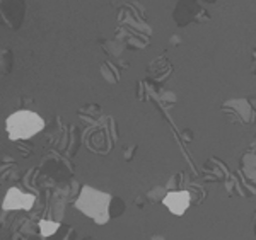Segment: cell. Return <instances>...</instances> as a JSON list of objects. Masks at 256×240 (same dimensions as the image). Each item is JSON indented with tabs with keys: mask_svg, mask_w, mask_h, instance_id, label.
<instances>
[{
	"mask_svg": "<svg viewBox=\"0 0 256 240\" xmlns=\"http://www.w3.org/2000/svg\"><path fill=\"white\" fill-rule=\"evenodd\" d=\"M111 200H113L111 194L98 191V189L89 188V186H84V188L80 189L77 200L74 201V206H76L82 215L89 217L96 225H106V223L111 220V217H110Z\"/></svg>",
	"mask_w": 256,
	"mask_h": 240,
	"instance_id": "1",
	"label": "cell"
},
{
	"mask_svg": "<svg viewBox=\"0 0 256 240\" xmlns=\"http://www.w3.org/2000/svg\"><path fill=\"white\" fill-rule=\"evenodd\" d=\"M44 130V119L32 111L22 109L12 113L6 121V131L10 142L30 140Z\"/></svg>",
	"mask_w": 256,
	"mask_h": 240,
	"instance_id": "2",
	"label": "cell"
},
{
	"mask_svg": "<svg viewBox=\"0 0 256 240\" xmlns=\"http://www.w3.org/2000/svg\"><path fill=\"white\" fill-rule=\"evenodd\" d=\"M172 20L178 27H184L192 22H208L210 15L196 0H180L172 10Z\"/></svg>",
	"mask_w": 256,
	"mask_h": 240,
	"instance_id": "3",
	"label": "cell"
},
{
	"mask_svg": "<svg viewBox=\"0 0 256 240\" xmlns=\"http://www.w3.org/2000/svg\"><path fill=\"white\" fill-rule=\"evenodd\" d=\"M220 111L227 116L230 123H241V125H253L256 123V114L253 111L250 99H234L222 104Z\"/></svg>",
	"mask_w": 256,
	"mask_h": 240,
	"instance_id": "4",
	"label": "cell"
},
{
	"mask_svg": "<svg viewBox=\"0 0 256 240\" xmlns=\"http://www.w3.org/2000/svg\"><path fill=\"white\" fill-rule=\"evenodd\" d=\"M0 14L7 27L19 29L26 14V2L24 0H0Z\"/></svg>",
	"mask_w": 256,
	"mask_h": 240,
	"instance_id": "5",
	"label": "cell"
},
{
	"mask_svg": "<svg viewBox=\"0 0 256 240\" xmlns=\"http://www.w3.org/2000/svg\"><path fill=\"white\" fill-rule=\"evenodd\" d=\"M36 198L32 194H28L20 191L18 188H10L6 194V200H4V212H10V210H24V212H30L34 206Z\"/></svg>",
	"mask_w": 256,
	"mask_h": 240,
	"instance_id": "6",
	"label": "cell"
},
{
	"mask_svg": "<svg viewBox=\"0 0 256 240\" xmlns=\"http://www.w3.org/2000/svg\"><path fill=\"white\" fill-rule=\"evenodd\" d=\"M162 205L166 206L172 215L181 217V215H184V212L190 208V205H192V193L186 191V189L168 193L162 201Z\"/></svg>",
	"mask_w": 256,
	"mask_h": 240,
	"instance_id": "7",
	"label": "cell"
},
{
	"mask_svg": "<svg viewBox=\"0 0 256 240\" xmlns=\"http://www.w3.org/2000/svg\"><path fill=\"white\" fill-rule=\"evenodd\" d=\"M147 73L154 78L158 84H162L164 80H168L169 75L172 73V65L169 63L166 56H159L156 60H152V63L147 67Z\"/></svg>",
	"mask_w": 256,
	"mask_h": 240,
	"instance_id": "8",
	"label": "cell"
},
{
	"mask_svg": "<svg viewBox=\"0 0 256 240\" xmlns=\"http://www.w3.org/2000/svg\"><path fill=\"white\" fill-rule=\"evenodd\" d=\"M101 75L106 82H110V84H118L120 82L118 65L113 63V61H104V63L101 65Z\"/></svg>",
	"mask_w": 256,
	"mask_h": 240,
	"instance_id": "9",
	"label": "cell"
},
{
	"mask_svg": "<svg viewBox=\"0 0 256 240\" xmlns=\"http://www.w3.org/2000/svg\"><path fill=\"white\" fill-rule=\"evenodd\" d=\"M79 116L82 119H88L89 123H96L102 116V111L98 104H88L79 109Z\"/></svg>",
	"mask_w": 256,
	"mask_h": 240,
	"instance_id": "10",
	"label": "cell"
},
{
	"mask_svg": "<svg viewBox=\"0 0 256 240\" xmlns=\"http://www.w3.org/2000/svg\"><path fill=\"white\" fill-rule=\"evenodd\" d=\"M60 223L58 222H53V220H41L38 223V230H40V237H53L56 232L60 230Z\"/></svg>",
	"mask_w": 256,
	"mask_h": 240,
	"instance_id": "11",
	"label": "cell"
},
{
	"mask_svg": "<svg viewBox=\"0 0 256 240\" xmlns=\"http://www.w3.org/2000/svg\"><path fill=\"white\" fill-rule=\"evenodd\" d=\"M102 49L111 56H120L123 53V49H125V43L120 39H110V41H104Z\"/></svg>",
	"mask_w": 256,
	"mask_h": 240,
	"instance_id": "12",
	"label": "cell"
},
{
	"mask_svg": "<svg viewBox=\"0 0 256 240\" xmlns=\"http://www.w3.org/2000/svg\"><path fill=\"white\" fill-rule=\"evenodd\" d=\"M123 212H125V201L118 196H113L111 200V205H110V217L111 218H116V217H122Z\"/></svg>",
	"mask_w": 256,
	"mask_h": 240,
	"instance_id": "13",
	"label": "cell"
},
{
	"mask_svg": "<svg viewBox=\"0 0 256 240\" xmlns=\"http://www.w3.org/2000/svg\"><path fill=\"white\" fill-rule=\"evenodd\" d=\"M0 56H2V61H0V68H2V73L7 75L12 68V51L9 48H2L0 51Z\"/></svg>",
	"mask_w": 256,
	"mask_h": 240,
	"instance_id": "14",
	"label": "cell"
},
{
	"mask_svg": "<svg viewBox=\"0 0 256 240\" xmlns=\"http://www.w3.org/2000/svg\"><path fill=\"white\" fill-rule=\"evenodd\" d=\"M166 194H168L166 188H154V189H150V191L147 193L146 198H148V201H152V203H158V201H164Z\"/></svg>",
	"mask_w": 256,
	"mask_h": 240,
	"instance_id": "15",
	"label": "cell"
},
{
	"mask_svg": "<svg viewBox=\"0 0 256 240\" xmlns=\"http://www.w3.org/2000/svg\"><path fill=\"white\" fill-rule=\"evenodd\" d=\"M159 102L162 104L164 107H172L176 102V96L172 92H164L159 96Z\"/></svg>",
	"mask_w": 256,
	"mask_h": 240,
	"instance_id": "16",
	"label": "cell"
},
{
	"mask_svg": "<svg viewBox=\"0 0 256 240\" xmlns=\"http://www.w3.org/2000/svg\"><path fill=\"white\" fill-rule=\"evenodd\" d=\"M183 179V174H176L174 177H171L169 179V183H168V186H166V189H168V193H172V191H181V189H178L180 188V181Z\"/></svg>",
	"mask_w": 256,
	"mask_h": 240,
	"instance_id": "17",
	"label": "cell"
},
{
	"mask_svg": "<svg viewBox=\"0 0 256 240\" xmlns=\"http://www.w3.org/2000/svg\"><path fill=\"white\" fill-rule=\"evenodd\" d=\"M18 148H19V152H20V157H24V159L31 157V154H32V148H31V147H28V145H26V143H22V142H20V143L18 145Z\"/></svg>",
	"mask_w": 256,
	"mask_h": 240,
	"instance_id": "18",
	"label": "cell"
},
{
	"mask_svg": "<svg viewBox=\"0 0 256 240\" xmlns=\"http://www.w3.org/2000/svg\"><path fill=\"white\" fill-rule=\"evenodd\" d=\"M135 150H137V143L132 145V148H126V150H125V160H132V159H134Z\"/></svg>",
	"mask_w": 256,
	"mask_h": 240,
	"instance_id": "19",
	"label": "cell"
},
{
	"mask_svg": "<svg viewBox=\"0 0 256 240\" xmlns=\"http://www.w3.org/2000/svg\"><path fill=\"white\" fill-rule=\"evenodd\" d=\"M169 43H171V46H178V44H181V38L180 36H171Z\"/></svg>",
	"mask_w": 256,
	"mask_h": 240,
	"instance_id": "20",
	"label": "cell"
},
{
	"mask_svg": "<svg viewBox=\"0 0 256 240\" xmlns=\"http://www.w3.org/2000/svg\"><path fill=\"white\" fill-rule=\"evenodd\" d=\"M183 138L186 140V142H192V140H193V133H192V131H190V130H184Z\"/></svg>",
	"mask_w": 256,
	"mask_h": 240,
	"instance_id": "21",
	"label": "cell"
},
{
	"mask_svg": "<svg viewBox=\"0 0 256 240\" xmlns=\"http://www.w3.org/2000/svg\"><path fill=\"white\" fill-rule=\"evenodd\" d=\"M144 203H146V200H144L142 196H138L137 200H135V205H137L138 208H142V206H144Z\"/></svg>",
	"mask_w": 256,
	"mask_h": 240,
	"instance_id": "22",
	"label": "cell"
},
{
	"mask_svg": "<svg viewBox=\"0 0 256 240\" xmlns=\"http://www.w3.org/2000/svg\"><path fill=\"white\" fill-rule=\"evenodd\" d=\"M248 99H250L251 106H253V111H254V114H256V96H253V97H248Z\"/></svg>",
	"mask_w": 256,
	"mask_h": 240,
	"instance_id": "23",
	"label": "cell"
},
{
	"mask_svg": "<svg viewBox=\"0 0 256 240\" xmlns=\"http://www.w3.org/2000/svg\"><path fill=\"white\" fill-rule=\"evenodd\" d=\"M251 70H253V72L256 73V49L253 51V65H251Z\"/></svg>",
	"mask_w": 256,
	"mask_h": 240,
	"instance_id": "24",
	"label": "cell"
},
{
	"mask_svg": "<svg viewBox=\"0 0 256 240\" xmlns=\"http://www.w3.org/2000/svg\"><path fill=\"white\" fill-rule=\"evenodd\" d=\"M150 240H166V239H164L162 235H152Z\"/></svg>",
	"mask_w": 256,
	"mask_h": 240,
	"instance_id": "25",
	"label": "cell"
},
{
	"mask_svg": "<svg viewBox=\"0 0 256 240\" xmlns=\"http://www.w3.org/2000/svg\"><path fill=\"white\" fill-rule=\"evenodd\" d=\"M204 2H207V3H216L217 0H204Z\"/></svg>",
	"mask_w": 256,
	"mask_h": 240,
	"instance_id": "26",
	"label": "cell"
},
{
	"mask_svg": "<svg viewBox=\"0 0 256 240\" xmlns=\"http://www.w3.org/2000/svg\"><path fill=\"white\" fill-rule=\"evenodd\" d=\"M86 240H94L92 237H86Z\"/></svg>",
	"mask_w": 256,
	"mask_h": 240,
	"instance_id": "27",
	"label": "cell"
},
{
	"mask_svg": "<svg viewBox=\"0 0 256 240\" xmlns=\"http://www.w3.org/2000/svg\"><path fill=\"white\" fill-rule=\"evenodd\" d=\"M254 235H256V220H254Z\"/></svg>",
	"mask_w": 256,
	"mask_h": 240,
	"instance_id": "28",
	"label": "cell"
},
{
	"mask_svg": "<svg viewBox=\"0 0 256 240\" xmlns=\"http://www.w3.org/2000/svg\"><path fill=\"white\" fill-rule=\"evenodd\" d=\"M253 218H254V220H256V213H254V217H253Z\"/></svg>",
	"mask_w": 256,
	"mask_h": 240,
	"instance_id": "29",
	"label": "cell"
}]
</instances>
